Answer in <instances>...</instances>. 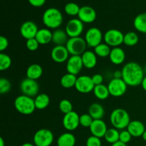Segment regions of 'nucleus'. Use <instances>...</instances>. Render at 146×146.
I'll use <instances>...</instances> for the list:
<instances>
[{
  "instance_id": "cd10ccee",
  "label": "nucleus",
  "mask_w": 146,
  "mask_h": 146,
  "mask_svg": "<svg viewBox=\"0 0 146 146\" xmlns=\"http://www.w3.org/2000/svg\"><path fill=\"white\" fill-rule=\"evenodd\" d=\"M36 108L38 110L46 109L50 103V98L47 94H38L34 98Z\"/></svg>"
},
{
  "instance_id": "a19ab883",
  "label": "nucleus",
  "mask_w": 146,
  "mask_h": 146,
  "mask_svg": "<svg viewBox=\"0 0 146 146\" xmlns=\"http://www.w3.org/2000/svg\"><path fill=\"white\" fill-rule=\"evenodd\" d=\"M86 145V146H101V138L91 135L88 138Z\"/></svg>"
},
{
  "instance_id": "412c9836",
  "label": "nucleus",
  "mask_w": 146,
  "mask_h": 146,
  "mask_svg": "<svg viewBox=\"0 0 146 146\" xmlns=\"http://www.w3.org/2000/svg\"><path fill=\"white\" fill-rule=\"evenodd\" d=\"M81 56L84 66L88 69H92L96 66L97 56L94 51H86Z\"/></svg>"
},
{
  "instance_id": "5701e85b",
  "label": "nucleus",
  "mask_w": 146,
  "mask_h": 146,
  "mask_svg": "<svg viewBox=\"0 0 146 146\" xmlns=\"http://www.w3.org/2000/svg\"><path fill=\"white\" fill-rule=\"evenodd\" d=\"M88 114L94 120L102 119L105 114L104 106L98 103H94L88 108Z\"/></svg>"
},
{
  "instance_id": "09e8293b",
  "label": "nucleus",
  "mask_w": 146,
  "mask_h": 146,
  "mask_svg": "<svg viewBox=\"0 0 146 146\" xmlns=\"http://www.w3.org/2000/svg\"><path fill=\"white\" fill-rule=\"evenodd\" d=\"M21 146H35V145L32 143H25L23 145H21Z\"/></svg>"
},
{
  "instance_id": "4468645a",
  "label": "nucleus",
  "mask_w": 146,
  "mask_h": 146,
  "mask_svg": "<svg viewBox=\"0 0 146 146\" xmlns=\"http://www.w3.org/2000/svg\"><path fill=\"white\" fill-rule=\"evenodd\" d=\"M84 67L81 56H71L66 61V70L68 74L78 75Z\"/></svg>"
},
{
  "instance_id": "f257e3e1",
  "label": "nucleus",
  "mask_w": 146,
  "mask_h": 146,
  "mask_svg": "<svg viewBox=\"0 0 146 146\" xmlns=\"http://www.w3.org/2000/svg\"><path fill=\"white\" fill-rule=\"evenodd\" d=\"M122 78L128 86L135 87L141 85L143 80L144 69L139 64L134 61L128 62L123 67L122 70Z\"/></svg>"
},
{
  "instance_id": "39448f33",
  "label": "nucleus",
  "mask_w": 146,
  "mask_h": 146,
  "mask_svg": "<svg viewBox=\"0 0 146 146\" xmlns=\"http://www.w3.org/2000/svg\"><path fill=\"white\" fill-rule=\"evenodd\" d=\"M65 46L71 56H81L86 51L87 44L85 38L78 36L68 38Z\"/></svg>"
},
{
  "instance_id": "603ef678",
  "label": "nucleus",
  "mask_w": 146,
  "mask_h": 146,
  "mask_svg": "<svg viewBox=\"0 0 146 146\" xmlns=\"http://www.w3.org/2000/svg\"><path fill=\"white\" fill-rule=\"evenodd\" d=\"M143 69H144V72H145V74H146V66H145V68H143Z\"/></svg>"
},
{
  "instance_id": "7c9ffc66",
  "label": "nucleus",
  "mask_w": 146,
  "mask_h": 146,
  "mask_svg": "<svg viewBox=\"0 0 146 146\" xmlns=\"http://www.w3.org/2000/svg\"><path fill=\"white\" fill-rule=\"evenodd\" d=\"M119 138L120 132L118 129L115 128H108L104 136L106 141L111 144H113L119 141Z\"/></svg>"
},
{
  "instance_id": "49530a36",
  "label": "nucleus",
  "mask_w": 146,
  "mask_h": 146,
  "mask_svg": "<svg viewBox=\"0 0 146 146\" xmlns=\"http://www.w3.org/2000/svg\"><path fill=\"white\" fill-rule=\"evenodd\" d=\"M141 86H142L143 89L146 92V76L144 77L142 83H141Z\"/></svg>"
},
{
  "instance_id": "dca6fc26",
  "label": "nucleus",
  "mask_w": 146,
  "mask_h": 146,
  "mask_svg": "<svg viewBox=\"0 0 146 146\" xmlns=\"http://www.w3.org/2000/svg\"><path fill=\"white\" fill-rule=\"evenodd\" d=\"M38 29L36 24L31 21H27L23 23L20 27V34L21 36L27 40L35 38Z\"/></svg>"
},
{
  "instance_id": "f704fd0d",
  "label": "nucleus",
  "mask_w": 146,
  "mask_h": 146,
  "mask_svg": "<svg viewBox=\"0 0 146 146\" xmlns=\"http://www.w3.org/2000/svg\"><path fill=\"white\" fill-rule=\"evenodd\" d=\"M81 7L74 2H69L66 4L64 11L66 14L69 16H78Z\"/></svg>"
},
{
  "instance_id": "2eb2a0df",
  "label": "nucleus",
  "mask_w": 146,
  "mask_h": 146,
  "mask_svg": "<svg viewBox=\"0 0 146 146\" xmlns=\"http://www.w3.org/2000/svg\"><path fill=\"white\" fill-rule=\"evenodd\" d=\"M69 52L66 46H55L51 52V58L58 64H62L68 61Z\"/></svg>"
},
{
  "instance_id": "6e6552de",
  "label": "nucleus",
  "mask_w": 146,
  "mask_h": 146,
  "mask_svg": "<svg viewBox=\"0 0 146 146\" xmlns=\"http://www.w3.org/2000/svg\"><path fill=\"white\" fill-rule=\"evenodd\" d=\"M110 95L113 97H121L125 94L128 88L126 83L123 78H113L108 85Z\"/></svg>"
},
{
  "instance_id": "c756f323",
  "label": "nucleus",
  "mask_w": 146,
  "mask_h": 146,
  "mask_svg": "<svg viewBox=\"0 0 146 146\" xmlns=\"http://www.w3.org/2000/svg\"><path fill=\"white\" fill-rule=\"evenodd\" d=\"M77 77L76 75L71 74H66L61 77V86L65 88H71L72 87H75L76 83Z\"/></svg>"
},
{
  "instance_id": "79ce46f5",
  "label": "nucleus",
  "mask_w": 146,
  "mask_h": 146,
  "mask_svg": "<svg viewBox=\"0 0 146 146\" xmlns=\"http://www.w3.org/2000/svg\"><path fill=\"white\" fill-rule=\"evenodd\" d=\"M9 46V41L5 36H0V51L1 52L4 51Z\"/></svg>"
},
{
  "instance_id": "c85d7f7f",
  "label": "nucleus",
  "mask_w": 146,
  "mask_h": 146,
  "mask_svg": "<svg viewBox=\"0 0 146 146\" xmlns=\"http://www.w3.org/2000/svg\"><path fill=\"white\" fill-rule=\"evenodd\" d=\"M93 92H94V94L96 96V98H97L99 100H101V101L107 99L110 96L108 86L104 85V84L95 86Z\"/></svg>"
},
{
  "instance_id": "8fccbe9b",
  "label": "nucleus",
  "mask_w": 146,
  "mask_h": 146,
  "mask_svg": "<svg viewBox=\"0 0 146 146\" xmlns=\"http://www.w3.org/2000/svg\"><path fill=\"white\" fill-rule=\"evenodd\" d=\"M0 146H4V141L2 138H0Z\"/></svg>"
},
{
  "instance_id": "a211bd4d",
  "label": "nucleus",
  "mask_w": 146,
  "mask_h": 146,
  "mask_svg": "<svg viewBox=\"0 0 146 146\" xmlns=\"http://www.w3.org/2000/svg\"><path fill=\"white\" fill-rule=\"evenodd\" d=\"M89 128L92 135L99 138L105 136L106 133L108 130L106 123L102 119L94 120Z\"/></svg>"
},
{
  "instance_id": "de8ad7c7",
  "label": "nucleus",
  "mask_w": 146,
  "mask_h": 146,
  "mask_svg": "<svg viewBox=\"0 0 146 146\" xmlns=\"http://www.w3.org/2000/svg\"><path fill=\"white\" fill-rule=\"evenodd\" d=\"M111 146H127V145H126V144L123 143L121 142V141H118V142L112 144Z\"/></svg>"
},
{
  "instance_id": "72a5a7b5",
  "label": "nucleus",
  "mask_w": 146,
  "mask_h": 146,
  "mask_svg": "<svg viewBox=\"0 0 146 146\" xmlns=\"http://www.w3.org/2000/svg\"><path fill=\"white\" fill-rule=\"evenodd\" d=\"M12 64L11 57L7 54L1 52L0 54V71H4L9 69Z\"/></svg>"
},
{
  "instance_id": "4be33fe9",
  "label": "nucleus",
  "mask_w": 146,
  "mask_h": 146,
  "mask_svg": "<svg viewBox=\"0 0 146 146\" xmlns=\"http://www.w3.org/2000/svg\"><path fill=\"white\" fill-rule=\"evenodd\" d=\"M53 33L48 29L43 28L38 29L35 38L41 45H45L52 41Z\"/></svg>"
},
{
  "instance_id": "58836bf2",
  "label": "nucleus",
  "mask_w": 146,
  "mask_h": 146,
  "mask_svg": "<svg viewBox=\"0 0 146 146\" xmlns=\"http://www.w3.org/2000/svg\"><path fill=\"white\" fill-rule=\"evenodd\" d=\"M39 45V43L38 42V41L35 38H30V39L27 40V42H26V46L31 51H36L38 48Z\"/></svg>"
},
{
  "instance_id": "9d476101",
  "label": "nucleus",
  "mask_w": 146,
  "mask_h": 146,
  "mask_svg": "<svg viewBox=\"0 0 146 146\" xmlns=\"http://www.w3.org/2000/svg\"><path fill=\"white\" fill-rule=\"evenodd\" d=\"M20 89L24 95L33 98L38 95L39 85L36 80L26 78L21 82Z\"/></svg>"
},
{
  "instance_id": "f8f14e48",
  "label": "nucleus",
  "mask_w": 146,
  "mask_h": 146,
  "mask_svg": "<svg viewBox=\"0 0 146 146\" xmlns=\"http://www.w3.org/2000/svg\"><path fill=\"white\" fill-rule=\"evenodd\" d=\"M94 85L92 81V77L88 76H80L77 78L75 88L81 94H88L94 91Z\"/></svg>"
},
{
  "instance_id": "423d86ee",
  "label": "nucleus",
  "mask_w": 146,
  "mask_h": 146,
  "mask_svg": "<svg viewBox=\"0 0 146 146\" xmlns=\"http://www.w3.org/2000/svg\"><path fill=\"white\" fill-rule=\"evenodd\" d=\"M54 136L51 131L46 128L39 129L34 135L35 146H50L54 142Z\"/></svg>"
},
{
  "instance_id": "bb28decb",
  "label": "nucleus",
  "mask_w": 146,
  "mask_h": 146,
  "mask_svg": "<svg viewBox=\"0 0 146 146\" xmlns=\"http://www.w3.org/2000/svg\"><path fill=\"white\" fill-rule=\"evenodd\" d=\"M133 26L137 31L146 34V12L141 13L135 17Z\"/></svg>"
},
{
  "instance_id": "a18cd8bd",
  "label": "nucleus",
  "mask_w": 146,
  "mask_h": 146,
  "mask_svg": "<svg viewBox=\"0 0 146 146\" xmlns=\"http://www.w3.org/2000/svg\"><path fill=\"white\" fill-rule=\"evenodd\" d=\"M114 78H122V71H115L113 73Z\"/></svg>"
},
{
  "instance_id": "f3484780",
  "label": "nucleus",
  "mask_w": 146,
  "mask_h": 146,
  "mask_svg": "<svg viewBox=\"0 0 146 146\" xmlns=\"http://www.w3.org/2000/svg\"><path fill=\"white\" fill-rule=\"evenodd\" d=\"M97 17L96 10L89 6H84L81 7L78 17L83 23L91 24L94 22Z\"/></svg>"
},
{
  "instance_id": "6ab92c4d",
  "label": "nucleus",
  "mask_w": 146,
  "mask_h": 146,
  "mask_svg": "<svg viewBox=\"0 0 146 146\" xmlns=\"http://www.w3.org/2000/svg\"><path fill=\"white\" fill-rule=\"evenodd\" d=\"M127 130L131 134L132 137L138 138L142 137L145 132V128L144 124L140 121H131L127 127Z\"/></svg>"
},
{
  "instance_id": "20e7f679",
  "label": "nucleus",
  "mask_w": 146,
  "mask_h": 146,
  "mask_svg": "<svg viewBox=\"0 0 146 146\" xmlns=\"http://www.w3.org/2000/svg\"><path fill=\"white\" fill-rule=\"evenodd\" d=\"M14 107L19 113L26 115H31L36 109L34 98L24 94L16 98L14 101Z\"/></svg>"
},
{
  "instance_id": "b1692460",
  "label": "nucleus",
  "mask_w": 146,
  "mask_h": 146,
  "mask_svg": "<svg viewBox=\"0 0 146 146\" xmlns=\"http://www.w3.org/2000/svg\"><path fill=\"white\" fill-rule=\"evenodd\" d=\"M76 137L71 133L67 132L61 134L57 140L58 146H74L76 144Z\"/></svg>"
},
{
  "instance_id": "c9c22d12",
  "label": "nucleus",
  "mask_w": 146,
  "mask_h": 146,
  "mask_svg": "<svg viewBox=\"0 0 146 146\" xmlns=\"http://www.w3.org/2000/svg\"><path fill=\"white\" fill-rule=\"evenodd\" d=\"M59 109L61 113L65 115V114L68 113L73 111V105L70 101L67 99H63L60 101L59 105Z\"/></svg>"
},
{
  "instance_id": "393cba45",
  "label": "nucleus",
  "mask_w": 146,
  "mask_h": 146,
  "mask_svg": "<svg viewBox=\"0 0 146 146\" xmlns=\"http://www.w3.org/2000/svg\"><path fill=\"white\" fill-rule=\"evenodd\" d=\"M68 40V36L64 30L56 29L53 32L52 41L56 46H64Z\"/></svg>"
},
{
  "instance_id": "f03ea898",
  "label": "nucleus",
  "mask_w": 146,
  "mask_h": 146,
  "mask_svg": "<svg viewBox=\"0 0 146 146\" xmlns=\"http://www.w3.org/2000/svg\"><path fill=\"white\" fill-rule=\"evenodd\" d=\"M63 15L61 11L56 8H48L44 12L42 21L44 25L48 29H56L62 24Z\"/></svg>"
},
{
  "instance_id": "c03bdc74",
  "label": "nucleus",
  "mask_w": 146,
  "mask_h": 146,
  "mask_svg": "<svg viewBox=\"0 0 146 146\" xmlns=\"http://www.w3.org/2000/svg\"><path fill=\"white\" fill-rule=\"evenodd\" d=\"M29 4L34 7H42L46 0H28Z\"/></svg>"
},
{
  "instance_id": "e433bc0d",
  "label": "nucleus",
  "mask_w": 146,
  "mask_h": 146,
  "mask_svg": "<svg viewBox=\"0 0 146 146\" xmlns=\"http://www.w3.org/2000/svg\"><path fill=\"white\" fill-rule=\"evenodd\" d=\"M94 119L88 113L83 114L80 115V125L84 128H90Z\"/></svg>"
},
{
  "instance_id": "ddd939ff",
  "label": "nucleus",
  "mask_w": 146,
  "mask_h": 146,
  "mask_svg": "<svg viewBox=\"0 0 146 146\" xmlns=\"http://www.w3.org/2000/svg\"><path fill=\"white\" fill-rule=\"evenodd\" d=\"M62 123L66 130L68 131H74L80 125V115L75 111H71L64 115Z\"/></svg>"
},
{
  "instance_id": "3c124183",
  "label": "nucleus",
  "mask_w": 146,
  "mask_h": 146,
  "mask_svg": "<svg viewBox=\"0 0 146 146\" xmlns=\"http://www.w3.org/2000/svg\"><path fill=\"white\" fill-rule=\"evenodd\" d=\"M142 138H143V139L144 140V141H146V130L145 131V132L143 133V134Z\"/></svg>"
},
{
  "instance_id": "a878e982",
  "label": "nucleus",
  "mask_w": 146,
  "mask_h": 146,
  "mask_svg": "<svg viewBox=\"0 0 146 146\" xmlns=\"http://www.w3.org/2000/svg\"><path fill=\"white\" fill-rule=\"evenodd\" d=\"M26 74H27V78L36 81L42 76L43 68L39 64H31L27 68Z\"/></svg>"
},
{
  "instance_id": "aec40b11",
  "label": "nucleus",
  "mask_w": 146,
  "mask_h": 146,
  "mask_svg": "<svg viewBox=\"0 0 146 146\" xmlns=\"http://www.w3.org/2000/svg\"><path fill=\"white\" fill-rule=\"evenodd\" d=\"M110 61L115 65L122 64L125 60V53L121 47H114L111 49L109 55Z\"/></svg>"
},
{
  "instance_id": "0eeeda50",
  "label": "nucleus",
  "mask_w": 146,
  "mask_h": 146,
  "mask_svg": "<svg viewBox=\"0 0 146 146\" xmlns=\"http://www.w3.org/2000/svg\"><path fill=\"white\" fill-rule=\"evenodd\" d=\"M124 34L120 30L111 29L108 30L104 35V41L110 47H118L123 44Z\"/></svg>"
},
{
  "instance_id": "9b49d317",
  "label": "nucleus",
  "mask_w": 146,
  "mask_h": 146,
  "mask_svg": "<svg viewBox=\"0 0 146 146\" xmlns=\"http://www.w3.org/2000/svg\"><path fill=\"white\" fill-rule=\"evenodd\" d=\"M65 31L69 38L78 37L84 31V23L79 19H72L67 22Z\"/></svg>"
},
{
  "instance_id": "473e14b6",
  "label": "nucleus",
  "mask_w": 146,
  "mask_h": 146,
  "mask_svg": "<svg viewBox=\"0 0 146 146\" xmlns=\"http://www.w3.org/2000/svg\"><path fill=\"white\" fill-rule=\"evenodd\" d=\"M111 51V49L110 46L106 43H101L94 48L95 54H96V56L101 57V58H106L107 56H109Z\"/></svg>"
},
{
  "instance_id": "2f4dec72",
  "label": "nucleus",
  "mask_w": 146,
  "mask_h": 146,
  "mask_svg": "<svg viewBox=\"0 0 146 146\" xmlns=\"http://www.w3.org/2000/svg\"><path fill=\"white\" fill-rule=\"evenodd\" d=\"M139 41L138 35L134 31H129L124 34L123 44H125L127 46H133L136 45Z\"/></svg>"
},
{
  "instance_id": "1a4fd4ad",
  "label": "nucleus",
  "mask_w": 146,
  "mask_h": 146,
  "mask_svg": "<svg viewBox=\"0 0 146 146\" xmlns=\"http://www.w3.org/2000/svg\"><path fill=\"white\" fill-rule=\"evenodd\" d=\"M104 38L102 32L97 27H91L88 29L85 34V40L87 46L92 48H95L102 43Z\"/></svg>"
},
{
  "instance_id": "7ed1b4c3",
  "label": "nucleus",
  "mask_w": 146,
  "mask_h": 146,
  "mask_svg": "<svg viewBox=\"0 0 146 146\" xmlns=\"http://www.w3.org/2000/svg\"><path fill=\"white\" fill-rule=\"evenodd\" d=\"M110 121L113 128L118 130H123L128 127L131 122L130 115L123 108H115L111 112Z\"/></svg>"
},
{
  "instance_id": "37998d69",
  "label": "nucleus",
  "mask_w": 146,
  "mask_h": 146,
  "mask_svg": "<svg viewBox=\"0 0 146 146\" xmlns=\"http://www.w3.org/2000/svg\"><path fill=\"white\" fill-rule=\"evenodd\" d=\"M92 81L95 86L103 84V82H104V76L101 74H96L92 76Z\"/></svg>"
},
{
  "instance_id": "ea45409f",
  "label": "nucleus",
  "mask_w": 146,
  "mask_h": 146,
  "mask_svg": "<svg viewBox=\"0 0 146 146\" xmlns=\"http://www.w3.org/2000/svg\"><path fill=\"white\" fill-rule=\"evenodd\" d=\"M131 138H132V135L128 132V130H126V131H122L121 132H120L119 141L121 142L127 144L128 143H129L131 141Z\"/></svg>"
},
{
  "instance_id": "4c0bfd02",
  "label": "nucleus",
  "mask_w": 146,
  "mask_h": 146,
  "mask_svg": "<svg viewBox=\"0 0 146 146\" xmlns=\"http://www.w3.org/2000/svg\"><path fill=\"white\" fill-rule=\"evenodd\" d=\"M11 84L7 78H0V93L1 94H4L8 93L11 90Z\"/></svg>"
}]
</instances>
